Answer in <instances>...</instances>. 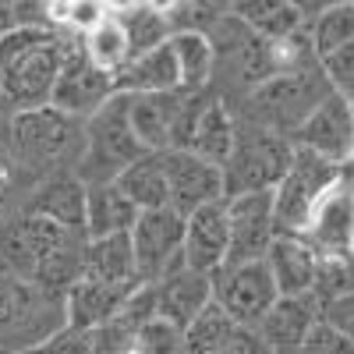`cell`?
I'll return each instance as SVG.
<instances>
[{
	"label": "cell",
	"instance_id": "obj_1",
	"mask_svg": "<svg viewBox=\"0 0 354 354\" xmlns=\"http://www.w3.org/2000/svg\"><path fill=\"white\" fill-rule=\"evenodd\" d=\"M64 64V36L53 28L18 25L0 36V96L15 113L50 106Z\"/></svg>",
	"mask_w": 354,
	"mask_h": 354
},
{
	"label": "cell",
	"instance_id": "obj_2",
	"mask_svg": "<svg viewBox=\"0 0 354 354\" xmlns=\"http://www.w3.org/2000/svg\"><path fill=\"white\" fill-rule=\"evenodd\" d=\"M11 160L21 174L36 177V185L57 174H75L85 156V121L57 110H21L8 124Z\"/></svg>",
	"mask_w": 354,
	"mask_h": 354
},
{
	"label": "cell",
	"instance_id": "obj_3",
	"mask_svg": "<svg viewBox=\"0 0 354 354\" xmlns=\"http://www.w3.org/2000/svg\"><path fill=\"white\" fill-rule=\"evenodd\" d=\"M326 96H333V88H330L326 75L319 68V57H315V61H305L298 68L270 78L266 85L252 88L245 100H238L230 106V113L245 124H255V128L290 138Z\"/></svg>",
	"mask_w": 354,
	"mask_h": 354
},
{
	"label": "cell",
	"instance_id": "obj_4",
	"mask_svg": "<svg viewBox=\"0 0 354 354\" xmlns=\"http://www.w3.org/2000/svg\"><path fill=\"white\" fill-rule=\"evenodd\" d=\"M142 156L145 149L128 117V93H117L85 121V156L75 174L82 185H113Z\"/></svg>",
	"mask_w": 354,
	"mask_h": 354
},
{
	"label": "cell",
	"instance_id": "obj_5",
	"mask_svg": "<svg viewBox=\"0 0 354 354\" xmlns=\"http://www.w3.org/2000/svg\"><path fill=\"white\" fill-rule=\"evenodd\" d=\"M290 160H294L290 138L238 121V142H234L230 160L223 163V192H227V198L273 192L283 181V174L290 170Z\"/></svg>",
	"mask_w": 354,
	"mask_h": 354
},
{
	"label": "cell",
	"instance_id": "obj_6",
	"mask_svg": "<svg viewBox=\"0 0 354 354\" xmlns=\"http://www.w3.org/2000/svg\"><path fill=\"white\" fill-rule=\"evenodd\" d=\"M337 177H340L337 163H326L305 149H294L290 170L273 188V209H277L280 234H301L305 238V227H312L319 205L326 198V192L337 185Z\"/></svg>",
	"mask_w": 354,
	"mask_h": 354
},
{
	"label": "cell",
	"instance_id": "obj_7",
	"mask_svg": "<svg viewBox=\"0 0 354 354\" xmlns=\"http://www.w3.org/2000/svg\"><path fill=\"white\" fill-rule=\"evenodd\" d=\"M209 280H213V305L234 319V326H259L266 312L280 301L266 259L227 262Z\"/></svg>",
	"mask_w": 354,
	"mask_h": 354
},
{
	"label": "cell",
	"instance_id": "obj_8",
	"mask_svg": "<svg viewBox=\"0 0 354 354\" xmlns=\"http://www.w3.org/2000/svg\"><path fill=\"white\" fill-rule=\"evenodd\" d=\"M131 248H135V266H138V280L142 283H160L167 273L181 270L185 259V216L167 209L153 213H138L131 227Z\"/></svg>",
	"mask_w": 354,
	"mask_h": 354
},
{
	"label": "cell",
	"instance_id": "obj_9",
	"mask_svg": "<svg viewBox=\"0 0 354 354\" xmlns=\"http://www.w3.org/2000/svg\"><path fill=\"white\" fill-rule=\"evenodd\" d=\"M110 96H117V78L100 71L82 50V36H64V64H61V78H57L53 100L50 106L64 110L78 121H88Z\"/></svg>",
	"mask_w": 354,
	"mask_h": 354
},
{
	"label": "cell",
	"instance_id": "obj_10",
	"mask_svg": "<svg viewBox=\"0 0 354 354\" xmlns=\"http://www.w3.org/2000/svg\"><path fill=\"white\" fill-rule=\"evenodd\" d=\"M68 234H75V230H64V227H57V223L28 213V209L11 213L0 223V259L8 266V277L32 283L39 262L61 245Z\"/></svg>",
	"mask_w": 354,
	"mask_h": 354
},
{
	"label": "cell",
	"instance_id": "obj_11",
	"mask_svg": "<svg viewBox=\"0 0 354 354\" xmlns=\"http://www.w3.org/2000/svg\"><path fill=\"white\" fill-rule=\"evenodd\" d=\"M227 227H230V255L227 262H255L266 259L280 238L273 192L234 195L227 198Z\"/></svg>",
	"mask_w": 354,
	"mask_h": 354
},
{
	"label": "cell",
	"instance_id": "obj_12",
	"mask_svg": "<svg viewBox=\"0 0 354 354\" xmlns=\"http://www.w3.org/2000/svg\"><path fill=\"white\" fill-rule=\"evenodd\" d=\"M290 145L340 167L354 156V103H347L337 93L326 96L305 117V124L290 135Z\"/></svg>",
	"mask_w": 354,
	"mask_h": 354
},
{
	"label": "cell",
	"instance_id": "obj_13",
	"mask_svg": "<svg viewBox=\"0 0 354 354\" xmlns=\"http://www.w3.org/2000/svg\"><path fill=\"white\" fill-rule=\"evenodd\" d=\"M163 170H167V188H170V209L181 213L185 220L198 213L209 202H223V170L202 160L192 149H167L163 153Z\"/></svg>",
	"mask_w": 354,
	"mask_h": 354
},
{
	"label": "cell",
	"instance_id": "obj_14",
	"mask_svg": "<svg viewBox=\"0 0 354 354\" xmlns=\"http://www.w3.org/2000/svg\"><path fill=\"white\" fill-rule=\"evenodd\" d=\"M230 255V227H227V198L209 202L185 220V248L181 259L188 270L213 277Z\"/></svg>",
	"mask_w": 354,
	"mask_h": 354
},
{
	"label": "cell",
	"instance_id": "obj_15",
	"mask_svg": "<svg viewBox=\"0 0 354 354\" xmlns=\"http://www.w3.org/2000/svg\"><path fill=\"white\" fill-rule=\"evenodd\" d=\"M153 287H156V315L167 319L170 326H177L181 333L213 305V280L205 273L188 270V266L167 273Z\"/></svg>",
	"mask_w": 354,
	"mask_h": 354
},
{
	"label": "cell",
	"instance_id": "obj_16",
	"mask_svg": "<svg viewBox=\"0 0 354 354\" xmlns=\"http://www.w3.org/2000/svg\"><path fill=\"white\" fill-rule=\"evenodd\" d=\"M266 266H270V277L277 283L280 298H308L315 287L319 252L301 234H280L270 255H266Z\"/></svg>",
	"mask_w": 354,
	"mask_h": 354
},
{
	"label": "cell",
	"instance_id": "obj_17",
	"mask_svg": "<svg viewBox=\"0 0 354 354\" xmlns=\"http://www.w3.org/2000/svg\"><path fill=\"white\" fill-rule=\"evenodd\" d=\"M181 103H185V93H135V96H128L131 131L142 142L145 153H167L170 149Z\"/></svg>",
	"mask_w": 354,
	"mask_h": 354
},
{
	"label": "cell",
	"instance_id": "obj_18",
	"mask_svg": "<svg viewBox=\"0 0 354 354\" xmlns=\"http://www.w3.org/2000/svg\"><path fill=\"white\" fill-rule=\"evenodd\" d=\"M319 319H322V308L312 294L308 298H280L259 322V333L266 347H270V354H298Z\"/></svg>",
	"mask_w": 354,
	"mask_h": 354
},
{
	"label": "cell",
	"instance_id": "obj_19",
	"mask_svg": "<svg viewBox=\"0 0 354 354\" xmlns=\"http://www.w3.org/2000/svg\"><path fill=\"white\" fill-rule=\"evenodd\" d=\"M85 198L88 188L78 181V174H57L32 188L25 209L64 230H85Z\"/></svg>",
	"mask_w": 354,
	"mask_h": 354
},
{
	"label": "cell",
	"instance_id": "obj_20",
	"mask_svg": "<svg viewBox=\"0 0 354 354\" xmlns=\"http://www.w3.org/2000/svg\"><path fill=\"white\" fill-rule=\"evenodd\" d=\"M135 287H110V283H96V280H78L68 298H64V322L75 330H100L106 322L117 319L121 305L128 301V294Z\"/></svg>",
	"mask_w": 354,
	"mask_h": 354
},
{
	"label": "cell",
	"instance_id": "obj_21",
	"mask_svg": "<svg viewBox=\"0 0 354 354\" xmlns=\"http://www.w3.org/2000/svg\"><path fill=\"white\" fill-rule=\"evenodd\" d=\"M85 245H88L85 230H75V234H68V238L39 262V270L32 277V287L43 294V298L64 305L68 290L85 277Z\"/></svg>",
	"mask_w": 354,
	"mask_h": 354
},
{
	"label": "cell",
	"instance_id": "obj_22",
	"mask_svg": "<svg viewBox=\"0 0 354 354\" xmlns=\"http://www.w3.org/2000/svg\"><path fill=\"white\" fill-rule=\"evenodd\" d=\"M85 280L110 283V287H138V266L131 234H113L85 245Z\"/></svg>",
	"mask_w": 354,
	"mask_h": 354
},
{
	"label": "cell",
	"instance_id": "obj_23",
	"mask_svg": "<svg viewBox=\"0 0 354 354\" xmlns=\"http://www.w3.org/2000/svg\"><path fill=\"white\" fill-rule=\"evenodd\" d=\"M85 238H113V234H131L138 209L128 202V195L117 185H85Z\"/></svg>",
	"mask_w": 354,
	"mask_h": 354
},
{
	"label": "cell",
	"instance_id": "obj_24",
	"mask_svg": "<svg viewBox=\"0 0 354 354\" xmlns=\"http://www.w3.org/2000/svg\"><path fill=\"white\" fill-rule=\"evenodd\" d=\"M117 93H181V71H177V57L170 43L160 50L131 61L121 75H117Z\"/></svg>",
	"mask_w": 354,
	"mask_h": 354
},
{
	"label": "cell",
	"instance_id": "obj_25",
	"mask_svg": "<svg viewBox=\"0 0 354 354\" xmlns=\"http://www.w3.org/2000/svg\"><path fill=\"white\" fill-rule=\"evenodd\" d=\"M113 185L128 195V202L135 205L138 213H153V209H167L170 205L163 153H145L142 160H135L121 177H117Z\"/></svg>",
	"mask_w": 354,
	"mask_h": 354
},
{
	"label": "cell",
	"instance_id": "obj_26",
	"mask_svg": "<svg viewBox=\"0 0 354 354\" xmlns=\"http://www.w3.org/2000/svg\"><path fill=\"white\" fill-rule=\"evenodd\" d=\"M170 50L181 71V93H209L216 78V50L205 32H174Z\"/></svg>",
	"mask_w": 354,
	"mask_h": 354
},
{
	"label": "cell",
	"instance_id": "obj_27",
	"mask_svg": "<svg viewBox=\"0 0 354 354\" xmlns=\"http://www.w3.org/2000/svg\"><path fill=\"white\" fill-rule=\"evenodd\" d=\"M234 142H238V117H234L230 106L213 93L209 103H205V110H202V121H198V131H195V142H192V153H198L202 160H209L213 167L223 170V163L234 153Z\"/></svg>",
	"mask_w": 354,
	"mask_h": 354
},
{
	"label": "cell",
	"instance_id": "obj_28",
	"mask_svg": "<svg viewBox=\"0 0 354 354\" xmlns=\"http://www.w3.org/2000/svg\"><path fill=\"white\" fill-rule=\"evenodd\" d=\"M43 305H57V301L43 298L28 280L0 273V347H8L4 344L8 337L32 330L36 326V308H43Z\"/></svg>",
	"mask_w": 354,
	"mask_h": 354
},
{
	"label": "cell",
	"instance_id": "obj_29",
	"mask_svg": "<svg viewBox=\"0 0 354 354\" xmlns=\"http://www.w3.org/2000/svg\"><path fill=\"white\" fill-rule=\"evenodd\" d=\"M230 11L266 43H287L308 25V8L301 4H234Z\"/></svg>",
	"mask_w": 354,
	"mask_h": 354
},
{
	"label": "cell",
	"instance_id": "obj_30",
	"mask_svg": "<svg viewBox=\"0 0 354 354\" xmlns=\"http://www.w3.org/2000/svg\"><path fill=\"white\" fill-rule=\"evenodd\" d=\"M117 21H121L124 36H128V50H131V61L138 57L160 50L163 43H170L174 28H170V18H167V8H149V4H135V8H121L113 11ZM128 61V64H131Z\"/></svg>",
	"mask_w": 354,
	"mask_h": 354
},
{
	"label": "cell",
	"instance_id": "obj_31",
	"mask_svg": "<svg viewBox=\"0 0 354 354\" xmlns=\"http://www.w3.org/2000/svg\"><path fill=\"white\" fill-rule=\"evenodd\" d=\"M82 50H85V57L93 61L100 71H106V75H121L124 68H128V61H131V50H128V36H124V28H121V21H117V15L113 11H106L88 32L82 36Z\"/></svg>",
	"mask_w": 354,
	"mask_h": 354
},
{
	"label": "cell",
	"instance_id": "obj_32",
	"mask_svg": "<svg viewBox=\"0 0 354 354\" xmlns=\"http://www.w3.org/2000/svg\"><path fill=\"white\" fill-rule=\"evenodd\" d=\"M305 36L315 57H326L354 43V4H330V8H308Z\"/></svg>",
	"mask_w": 354,
	"mask_h": 354
},
{
	"label": "cell",
	"instance_id": "obj_33",
	"mask_svg": "<svg viewBox=\"0 0 354 354\" xmlns=\"http://www.w3.org/2000/svg\"><path fill=\"white\" fill-rule=\"evenodd\" d=\"M230 333H234V319L223 315L216 305H209L185 330V354H220Z\"/></svg>",
	"mask_w": 354,
	"mask_h": 354
},
{
	"label": "cell",
	"instance_id": "obj_34",
	"mask_svg": "<svg viewBox=\"0 0 354 354\" xmlns=\"http://www.w3.org/2000/svg\"><path fill=\"white\" fill-rule=\"evenodd\" d=\"M354 290V259L351 255H319V270H315V287L312 298L319 308H326L330 301L344 298Z\"/></svg>",
	"mask_w": 354,
	"mask_h": 354
},
{
	"label": "cell",
	"instance_id": "obj_35",
	"mask_svg": "<svg viewBox=\"0 0 354 354\" xmlns=\"http://www.w3.org/2000/svg\"><path fill=\"white\" fill-rule=\"evenodd\" d=\"M131 354H185V333L156 315L135 333Z\"/></svg>",
	"mask_w": 354,
	"mask_h": 354
},
{
	"label": "cell",
	"instance_id": "obj_36",
	"mask_svg": "<svg viewBox=\"0 0 354 354\" xmlns=\"http://www.w3.org/2000/svg\"><path fill=\"white\" fill-rule=\"evenodd\" d=\"M18 354H93V333L61 322L53 333L39 337L36 344H28V347H21Z\"/></svg>",
	"mask_w": 354,
	"mask_h": 354
},
{
	"label": "cell",
	"instance_id": "obj_37",
	"mask_svg": "<svg viewBox=\"0 0 354 354\" xmlns=\"http://www.w3.org/2000/svg\"><path fill=\"white\" fill-rule=\"evenodd\" d=\"M319 68L326 75L330 88L337 96H344L347 103H354V43L344 50H333L326 57H319Z\"/></svg>",
	"mask_w": 354,
	"mask_h": 354
},
{
	"label": "cell",
	"instance_id": "obj_38",
	"mask_svg": "<svg viewBox=\"0 0 354 354\" xmlns=\"http://www.w3.org/2000/svg\"><path fill=\"white\" fill-rule=\"evenodd\" d=\"M298 354H354V344L319 319L315 326H312V333L305 337V344H301Z\"/></svg>",
	"mask_w": 354,
	"mask_h": 354
},
{
	"label": "cell",
	"instance_id": "obj_39",
	"mask_svg": "<svg viewBox=\"0 0 354 354\" xmlns=\"http://www.w3.org/2000/svg\"><path fill=\"white\" fill-rule=\"evenodd\" d=\"M322 322H326V326H333L340 337H347V340L354 344V290L322 308Z\"/></svg>",
	"mask_w": 354,
	"mask_h": 354
},
{
	"label": "cell",
	"instance_id": "obj_40",
	"mask_svg": "<svg viewBox=\"0 0 354 354\" xmlns=\"http://www.w3.org/2000/svg\"><path fill=\"white\" fill-rule=\"evenodd\" d=\"M220 354H270V347H266L259 326H234V333Z\"/></svg>",
	"mask_w": 354,
	"mask_h": 354
},
{
	"label": "cell",
	"instance_id": "obj_41",
	"mask_svg": "<svg viewBox=\"0 0 354 354\" xmlns=\"http://www.w3.org/2000/svg\"><path fill=\"white\" fill-rule=\"evenodd\" d=\"M18 174H21V170L15 167V160H11V156H8V160L0 156V205H4V202L11 198V192H15V177H18Z\"/></svg>",
	"mask_w": 354,
	"mask_h": 354
},
{
	"label": "cell",
	"instance_id": "obj_42",
	"mask_svg": "<svg viewBox=\"0 0 354 354\" xmlns=\"http://www.w3.org/2000/svg\"><path fill=\"white\" fill-rule=\"evenodd\" d=\"M0 354H15V351H11V347H0Z\"/></svg>",
	"mask_w": 354,
	"mask_h": 354
}]
</instances>
